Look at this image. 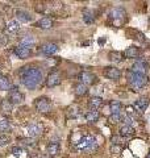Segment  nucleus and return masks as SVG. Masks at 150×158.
<instances>
[{
    "label": "nucleus",
    "mask_w": 150,
    "mask_h": 158,
    "mask_svg": "<svg viewBox=\"0 0 150 158\" xmlns=\"http://www.w3.org/2000/svg\"><path fill=\"white\" fill-rule=\"evenodd\" d=\"M53 20L50 17H42L41 20H38V21L34 24V27H37L40 29H44V31H46V29H50L53 28Z\"/></svg>",
    "instance_id": "nucleus-15"
},
{
    "label": "nucleus",
    "mask_w": 150,
    "mask_h": 158,
    "mask_svg": "<svg viewBox=\"0 0 150 158\" xmlns=\"http://www.w3.org/2000/svg\"><path fill=\"white\" fill-rule=\"evenodd\" d=\"M34 106H36L37 111L41 112V113H46L49 112L50 110H52V103H50V100L48 98H37L36 100H34Z\"/></svg>",
    "instance_id": "nucleus-5"
},
{
    "label": "nucleus",
    "mask_w": 150,
    "mask_h": 158,
    "mask_svg": "<svg viewBox=\"0 0 150 158\" xmlns=\"http://www.w3.org/2000/svg\"><path fill=\"white\" fill-rule=\"evenodd\" d=\"M134 135L133 125H123L120 128V136L121 137H132Z\"/></svg>",
    "instance_id": "nucleus-21"
},
{
    "label": "nucleus",
    "mask_w": 150,
    "mask_h": 158,
    "mask_svg": "<svg viewBox=\"0 0 150 158\" xmlns=\"http://www.w3.org/2000/svg\"><path fill=\"white\" fill-rule=\"evenodd\" d=\"M146 158H150V152H149V154H148V157Z\"/></svg>",
    "instance_id": "nucleus-39"
},
{
    "label": "nucleus",
    "mask_w": 150,
    "mask_h": 158,
    "mask_svg": "<svg viewBox=\"0 0 150 158\" xmlns=\"http://www.w3.org/2000/svg\"><path fill=\"white\" fill-rule=\"evenodd\" d=\"M125 16H127V13H125V9L123 7H116L109 12V17H111L112 21L116 23V24H120L121 21H124Z\"/></svg>",
    "instance_id": "nucleus-7"
},
{
    "label": "nucleus",
    "mask_w": 150,
    "mask_h": 158,
    "mask_svg": "<svg viewBox=\"0 0 150 158\" xmlns=\"http://www.w3.org/2000/svg\"><path fill=\"white\" fill-rule=\"evenodd\" d=\"M78 79H79V82H81L82 85H84V86H92V85H95V83L98 82L96 75H95L94 73H91V71H82L78 75Z\"/></svg>",
    "instance_id": "nucleus-4"
},
{
    "label": "nucleus",
    "mask_w": 150,
    "mask_h": 158,
    "mask_svg": "<svg viewBox=\"0 0 150 158\" xmlns=\"http://www.w3.org/2000/svg\"><path fill=\"white\" fill-rule=\"evenodd\" d=\"M87 92H88L87 86L82 85V83H79V85L75 86V94H77V96H84Z\"/></svg>",
    "instance_id": "nucleus-28"
},
{
    "label": "nucleus",
    "mask_w": 150,
    "mask_h": 158,
    "mask_svg": "<svg viewBox=\"0 0 150 158\" xmlns=\"http://www.w3.org/2000/svg\"><path fill=\"white\" fill-rule=\"evenodd\" d=\"M7 42H8L7 36H2V37H0V44H3V45H4V44H7Z\"/></svg>",
    "instance_id": "nucleus-37"
},
{
    "label": "nucleus",
    "mask_w": 150,
    "mask_h": 158,
    "mask_svg": "<svg viewBox=\"0 0 150 158\" xmlns=\"http://www.w3.org/2000/svg\"><path fill=\"white\" fill-rule=\"evenodd\" d=\"M124 120V116L121 115V113H117V115H111L109 116V121L113 123V124H117V123L123 121Z\"/></svg>",
    "instance_id": "nucleus-31"
},
{
    "label": "nucleus",
    "mask_w": 150,
    "mask_h": 158,
    "mask_svg": "<svg viewBox=\"0 0 150 158\" xmlns=\"http://www.w3.org/2000/svg\"><path fill=\"white\" fill-rule=\"evenodd\" d=\"M148 69H149V65L146 61L144 59H138L133 63L132 66V73H136V74H140V75H145L148 73Z\"/></svg>",
    "instance_id": "nucleus-9"
},
{
    "label": "nucleus",
    "mask_w": 150,
    "mask_h": 158,
    "mask_svg": "<svg viewBox=\"0 0 150 158\" xmlns=\"http://www.w3.org/2000/svg\"><path fill=\"white\" fill-rule=\"evenodd\" d=\"M120 137H121V136H120ZM119 136H112L111 137V141L113 142V145H120V144H121V138H120Z\"/></svg>",
    "instance_id": "nucleus-36"
},
{
    "label": "nucleus",
    "mask_w": 150,
    "mask_h": 158,
    "mask_svg": "<svg viewBox=\"0 0 150 158\" xmlns=\"http://www.w3.org/2000/svg\"><path fill=\"white\" fill-rule=\"evenodd\" d=\"M38 52L44 54V56H53V54H56L58 52V45L54 42H46L40 46Z\"/></svg>",
    "instance_id": "nucleus-10"
},
{
    "label": "nucleus",
    "mask_w": 150,
    "mask_h": 158,
    "mask_svg": "<svg viewBox=\"0 0 150 158\" xmlns=\"http://www.w3.org/2000/svg\"><path fill=\"white\" fill-rule=\"evenodd\" d=\"M11 88V81L8 77H2L0 78V90L2 91H7Z\"/></svg>",
    "instance_id": "nucleus-26"
},
{
    "label": "nucleus",
    "mask_w": 150,
    "mask_h": 158,
    "mask_svg": "<svg viewBox=\"0 0 150 158\" xmlns=\"http://www.w3.org/2000/svg\"><path fill=\"white\" fill-rule=\"evenodd\" d=\"M104 42H106V38H100L99 40V45H103Z\"/></svg>",
    "instance_id": "nucleus-38"
},
{
    "label": "nucleus",
    "mask_w": 150,
    "mask_h": 158,
    "mask_svg": "<svg viewBox=\"0 0 150 158\" xmlns=\"http://www.w3.org/2000/svg\"><path fill=\"white\" fill-rule=\"evenodd\" d=\"M83 20H84V23H86V24H92L95 21L94 13L90 12V11H86V12H84V15H83Z\"/></svg>",
    "instance_id": "nucleus-30"
},
{
    "label": "nucleus",
    "mask_w": 150,
    "mask_h": 158,
    "mask_svg": "<svg viewBox=\"0 0 150 158\" xmlns=\"http://www.w3.org/2000/svg\"><path fill=\"white\" fill-rule=\"evenodd\" d=\"M99 116H100V113L98 111H90L86 115V120L88 123H95V121L99 120Z\"/></svg>",
    "instance_id": "nucleus-29"
},
{
    "label": "nucleus",
    "mask_w": 150,
    "mask_h": 158,
    "mask_svg": "<svg viewBox=\"0 0 150 158\" xmlns=\"http://www.w3.org/2000/svg\"><path fill=\"white\" fill-rule=\"evenodd\" d=\"M109 108H111V112L112 115H117V113H121V102L119 100H112L111 103H109Z\"/></svg>",
    "instance_id": "nucleus-22"
},
{
    "label": "nucleus",
    "mask_w": 150,
    "mask_h": 158,
    "mask_svg": "<svg viewBox=\"0 0 150 158\" xmlns=\"http://www.w3.org/2000/svg\"><path fill=\"white\" fill-rule=\"evenodd\" d=\"M15 54L20 58V59H27L28 57L32 56V49L31 48H27V46H21L19 45L15 48Z\"/></svg>",
    "instance_id": "nucleus-13"
},
{
    "label": "nucleus",
    "mask_w": 150,
    "mask_h": 158,
    "mask_svg": "<svg viewBox=\"0 0 150 158\" xmlns=\"http://www.w3.org/2000/svg\"><path fill=\"white\" fill-rule=\"evenodd\" d=\"M12 107H13V104L8 100V99H3L2 103H0V108H2V111L4 113H9V112H11L12 111Z\"/></svg>",
    "instance_id": "nucleus-25"
},
{
    "label": "nucleus",
    "mask_w": 150,
    "mask_h": 158,
    "mask_svg": "<svg viewBox=\"0 0 150 158\" xmlns=\"http://www.w3.org/2000/svg\"><path fill=\"white\" fill-rule=\"evenodd\" d=\"M19 29H20V23L17 20H11L6 25V32H8V33H16V32H19Z\"/></svg>",
    "instance_id": "nucleus-20"
},
{
    "label": "nucleus",
    "mask_w": 150,
    "mask_h": 158,
    "mask_svg": "<svg viewBox=\"0 0 150 158\" xmlns=\"http://www.w3.org/2000/svg\"><path fill=\"white\" fill-rule=\"evenodd\" d=\"M103 103H104L103 98H100V96H92L91 99H90V102H88V106H90V108H92V110L95 111V110H98V108L102 107Z\"/></svg>",
    "instance_id": "nucleus-19"
},
{
    "label": "nucleus",
    "mask_w": 150,
    "mask_h": 158,
    "mask_svg": "<svg viewBox=\"0 0 150 158\" xmlns=\"http://www.w3.org/2000/svg\"><path fill=\"white\" fill-rule=\"evenodd\" d=\"M9 142H11V138H9L8 136H0V148H4V146H7Z\"/></svg>",
    "instance_id": "nucleus-32"
},
{
    "label": "nucleus",
    "mask_w": 150,
    "mask_h": 158,
    "mask_svg": "<svg viewBox=\"0 0 150 158\" xmlns=\"http://www.w3.org/2000/svg\"><path fill=\"white\" fill-rule=\"evenodd\" d=\"M20 79H21L23 85L29 88V90H34L40 86V83L42 82V73L38 67L34 66H25L23 67L19 73Z\"/></svg>",
    "instance_id": "nucleus-1"
},
{
    "label": "nucleus",
    "mask_w": 150,
    "mask_h": 158,
    "mask_svg": "<svg viewBox=\"0 0 150 158\" xmlns=\"http://www.w3.org/2000/svg\"><path fill=\"white\" fill-rule=\"evenodd\" d=\"M2 77H3V75H2V71H0V78H2Z\"/></svg>",
    "instance_id": "nucleus-40"
},
{
    "label": "nucleus",
    "mask_w": 150,
    "mask_h": 158,
    "mask_svg": "<svg viewBox=\"0 0 150 158\" xmlns=\"http://www.w3.org/2000/svg\"><path fill=\"white\" fill-rule=\"evenodd\" d=\"M140 54H141V50L137 46H131L123 53V56L125 58H137L140 57Z\"/></svg>",
    "instance_id": "nucleus-17"
},
{
    "label": "nucleus",
    "mask_w": 150,
    "mask_h": 158,
    "mask_svg": "<svg viewBox=\"0 0 150 158\" xmlns=\"http://www.w3.org/2000/svg\"><path fill=\"white\" fill-rule=\"evenodd\" d=\"M8 100L11 102L12 104H21L24 102V95L19 91L17 87H12L8 94Z\"/></svg>",
    "instance_id": "nucleus-8"
},
{
    "label": "nucleus",
    "mask_w": 150,
    "mask_h": 158,
    "mask_svg": "<svg viewBox=\"0 0 150 158\" xmlns=\"http://www.w3.org/2000/svg\"><path fill=\"white\" fill-rule=\"evenodd\" d=\"M104 75H106L108 79H112V81H119V79L121 78V71H120L117 67L108 66V67L104 69Z\"/></svg>",
    "instance_id": "nucleus-12"
},
{
    "label": "nucleus",
    "mask_w": 150,
    "mask_h": 158,
    "mask_svg": "<svg viewBox=\"0 0 150 158\" xmlns=\"http://www.w3.org/2000/svg\"><path fill=\"white\" fill-rule=\"evenodd\" d=\"M148 106H149V99L148 98H140L138 100H136L133 103V108L137 113L144 112L148 108Z\"/></svg>",
    "instance_id": "nucleus-14"
},
{
    "label": "nucleus",
    "mask_w": 150,
    "mask_h": 158,
    "mask_svg": "<svg viewBox=\"0 0 150 158\" xmlns=\"http://www.w3.org/2000/svg\"><path fill=\"white\" fill-rule=\"evenodd\" d=\"M111 152L113 153V154H119V153L121 152V146L120 145H112L111 146Z\"/></svg>",
    "instance_id": "nucleus-35"
},
{
    "label": "nucleus",
    "mask_w": 150,
    "mask_h": 158,
    "mask_svg": "<svg viewBox=\"0 0 150 158\" xmlns=\"http://www.w3.org/2000/svg\"><path fill=\"white\" fill-rule=\"evenodd\" d=\"M9 129H11V123H9V120L7 117H0V132H8Z\"/></svg>",
    "instance_id": "nucleus-23"
},
{
    "label": "nucleus",
    "mask_w": 150,
    "mask_h": 158,
    "mask_svg": "<svg viewBox=\"0 0 150 158\" xmlns=\"http://www.w3.org/2000/svg\"><path fill=\"white\" fill-rule=\"evenodd\" d=\"M44 132V127L41 124H37V123H34V124H29L27 128H25V135L31 138H36V137H40L42 135Z\"/></svg>",
    "instance_id": "nucleus-6"
},
{
    "label": "nucleus",
    "mask_w": 150,
    "mask_h": 158,
    "mask_svg": "<svg viewBox=\"0 0 150 158\" xmlns=\"http://www.w3.org/2000/svg\"><path fill=\"white\" fill-rule=\"evenodd\" d=\"M127 78H128L129 86H131L134 91L141 90V88L148 83V78L145 77V75H140V74L132 73V71H129V73H128Z\"/></svg>",
    "instance_id": "nucleus-3"
},
{
    "label": "nucleus",
    "mask_w": 150,
    "mask_h": 158,
    "mask_svg": "<svg viewBox=\"0 0 150 158\" xmlns=\"http://www.w3.org/2000/svg\"><path fill=\"white\" fill-rule=\"evenodd\" d=\"M137 115V112L134 111V108H133V106H131V107H127V116H129V117H134Z\"/></svg>",
    "instance_id": "nucleus-34"
},
{
    "label": "nucleus",
    "mask_w": 150,
    "mask_h": 158,
    "mask_svg": "<svg viewBox=\"0 0 150 158\" xmlns=\"http://www.w3.org/2000/svg\"><path fill=\"white\" fill-rule=\"evenodd\" d=\"M108 57H109V61H112V62H121L123 61V53H120V52H111L108 54Z\"/></svg>",
    "instance_id": "nucleus-27"
},
{
    "label": "nucleus",
    "mask_w": 150,
    "mask_h": 158,
    "mask_svg": "<svg viewBox=\"0 0 150 158\" xmlns=\"http://www.w3.org/2000/svg\"><path fill=\"white\" fill-rule=\"evenodd\" d=\"M61 83V74L58 70H53L46 78V86L48 87H56Z\"/></svg>",
    "instance_id": "nucleus-11"
},
{
    "label": "nucleus",
    "mask_w": 150,
    "mask_h": 158,
    "mask_svg": "<svg viewBox=\"0 0 150 158\" xmlns=\"http://www.w3.org/2000/svg\"><path fill=\"white\" fill-rule=\"evenodd\" d=\"M24 150L21 149V148H17V146H15V148H12V154L13 156H16V157H21L23 154H24Z\"/></svg>",
    "instance_id": "nucleus-33"
},
{
    "label": "nucleus",
    "mask_w": 150,
    "mask_h": 158,
    "mask_svg": "<svg viewBox=\"0 0 150 158\" xmlns=\"http://www.w3.org/2000/svg\"><path fill=\"white\" fill-rule=\"evenodd\" d=\"M59 150H61V145H59L58 142H56V141L50 142V144L46 146V152H48L49 156H57L59 153Z\"/></svg>",
    "instance_id": "nucleus-18"
},
{
    "label": "nucleus",
    "mask_w": 150,
    "mask_h": 158,
    "mask_svg": "<svg viewBox=\"0 0 150 158\" xmlns=\"http://www.w3.org/2000/svg\"><path fill=\"white\" fill-rule=\"evenodd\" d=\"M34 44H36V40H34L33 36H27V37H24L21 41H20V45L27 46V48H32Z\"/></svg>",
    "instance_id": "nucleus-24"
},
{
    "label": "nucleus",
    "mask_w": 150,
    "mask_h": 158,
    "mask_svg": "<svg viewBox=\"0 0 150 158\" xmlns=\"http://www.w3.org/2000/svg\"><path fill=\"white\" fill-rule=\"evenodd\" d=\"M16 16H17V20H20V21H23V23H31L33 20L32 15L27 11H23V9H17Z\"/></svg>",
    "instance_id": "nucleus-16"
},
{
    "label": "nucleus",
    "mask_w": 150,
    "mask_h": 158,
    "mask_svg": "<svg viewBox=\"0 0 150 158\" xmlns=\"http://www.w3.org/2000/svg\"><path fill=\"white\" fill-rule=\"evenodd\" d=\"M98 149V142L94 136L86 135L74 142V150L78 153H91Z\"/></svg>",
    "instance_id": "nucleus-2"
}]
</instances>
